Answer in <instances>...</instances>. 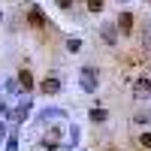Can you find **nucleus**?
I'll return each instance as SVG.
<instances>
[{"label":"nucleus","mask_w":151,"mask_h":151,"mask_svg":"<svg viewBox=\"0 0 151 151\" xmlns=\"http://www.w3.org/2000/svg\"><path fill=\"white\" fill-rule=\"evenodd\" d=\"M106 6V0H88V12H94V15H100Z\"/></svg>","instance_id":"18"},{"label":"nucleus","mask_w":151,"mask_h":151,"mask_svg":"<svg viewBox=\"0 0 151 151\" xmlns=\"http://www.w3.org/2000/svg\"><path fill=\"white\" fill-rule=\"evenodd\" d=\"M0 115H3V118H9V115H12V106L6 103V100H0Z\"/></svg>","instance_id":"20"},{"label":"nucleus","mask_w":151,"mask_h":151,"mask_svg":"<svg viewBox=\"0 0 151 151\" xmlns=\"http://www.w3.org/2000/svg\"><path fill=\"white\" fill-rule=\"evenodd\" d=\"M0 18H3V12H0Z\"/></svg>","instance_id":"23"},{"label":"nucleus","mask_w":151,"mask_h":151,"mask_svg":"<svg viewBox=\"0 0 151 151\" xmlns=\"http://www.w3.org/2000/svg\"><path fill=\"white\" fill-rule=\"evenodd\" d=\"M64 48H67L70 55H76V52H82V40H79V36H70V40L64 42Z\"/></svg>","instance_id":"15"},{"label":"nucleus","mask_w":151,"mask_h":151,"mask_svg":"<svg viewBox=\"0 0 151 151\" xmlns=\"http://www.w3.org/2000/svg\"><path fill=\"white\" fill-rule=\"evenodd\" d=\"M67 112L64 109H58V106H45L42 112H40V124H48V121H58V118H64Z\"/></svg>","instance_id":"9"},{"label":"nucleus","mask_w":151,"mask_h":151,"mask_svg":"<svg viewBox=\"0 0 151 151\" xmlns=\"http://www.w3.org/2000/svg\"><path fill=\"white\" fill-rule=\"evenodd\" d=\"M40 91H42L45 97H55V94H60V79H58V76H45V79L40 82Z\"/></svg>","instance_id":"8"},{"label":"nucleus","mask_w":151,"mask_h":151,"mask_svg":"<svg viewBox=\"0 0 151 151\" xmlns=\"http://www.w3.org/2000/svg\"><path fill=\"white\" fill-rule=\"evenodd\" d=\"M15 79H18V88H21V94H30L33 88H36V82H33V73H30L27 67H21Z\"/></svg>","instance_id":"7"},{"label":"nucleus","mask_w":151,"mask_h":151,"mask_svg":"<svg viewBox=\"0 0 151 151\" xmlns=\"http://www.w3.org/2000/svg\"><path fill=\"white\" fill-rule=\"evenodd\" d=\"M118 3H127V0H118Z\"/></svg>","instance_id":"21"},{"label":"nucleus","mask_w":151,"mask_h":151,"mask_svg":"<svg viewBox=\"0 0 151 151\" xmlns=\"http://www.w3.org/2000/svg\"><path fill=\"white\" fill-rule=\"evenodd\" d=\"M58 3V9H64V12H70L73 6H76V0H55Z\"/></svg>","instance_id":"19"},{"label":"nucleus","mask_w":151,"mask_h":151,"mask_svg":"<svg viewBox=\"0 0 151 151\" xmlns=\"http://www.w3.org/2000/svg\"><path fill=\"white\" fill-rule=\"evenodd\" d=\"M100 36H103V42H106V45H118V40H121V33H118V27H115V21H103V24H100Z\"/></svg>","instance_id":"6"},{"label":"nucleus","mask_w":151,"mask_h":151,"mask_svg":"<svg viewBox=\"0 0 151 151\" xmlns=\"http://www.w3.org/2000/svg\"><path fill=\"white\" fill-rule=\"evenodd\" d=\"M67 136H70V139H67V145H70V148H76V145H79V139H82V130H79V124H70Z\"/></svg>","instance_id":"11"},{"label":"nucleus","mask_w":151,"mask_h":151,"mask_svg":"<svg viewBox=\"0 0 151 151\" xmlns=\"http://www.w3.org/2000/svg\"><path fill=\"white\" fill-rule=\"evenodd\" d=\"M133 24H136V15H133L130 9H121V12H118V21H115L118 33H121V36H130V33H133Z\"/></svg>","instance_id":"3"},{"label":"nucleus","mask_w":151,"mask_h":151,"mask_svg":"<svg viewBox=\"0 0 151 151\" xmlns=\"http://www.w3.org/2000/svg\"><path fill=\"white\" fill-rule=\"evenodd\" d=\"M136 145L145 148V151H151V130H142L139 136H136Z\"/></svg>","instance_id":"14"},{"label":"nucleus","mask_w":151,"mask_h":151,"mask_svg":"<svg viewBox=\"0 0 151 151\" xmlns=\"http://www.w3.org/2000/svg\"><path fill=\"white\" fill-rule=\"evenodd\" d=\"M24 18H27V24H30V27H36V30H42L45 24H48L42 6H36V3H27V6H24Z\"/></svg>","instance_id":"2"},{"label":"nucleus","mask_w":151,"mask_h":151,"mask_svg":"<svg viewBox=\"0 0 151 151\" xmlns=\"http://www.w3.org/2000/svg\"><path fill=\"white\" fill-rule=\"evenodd\" d=\"M3 88H6V94H9V97H18V94H21L18 79H6V82H3Z\"/></svg>","instance_id":"16"},{"label":"nucleus","mask_w":151,"mask_h":151,"mask_svg":"<svg viewBox=\"0 0 151 151\" xmlns=\"http://www.w3.org/2000/svg\"><path fill=\"white\" fill-rule=\"evenodd\" d=\"M109 151H118V148H109Z\"/></svg>","instance_id":"22"},{"label":"nucleus","mask_w":151,"mask_h":151,"mask_svg":"<svg viewBox=\"0 0 151 151\" xmlns=\"http://www.w3.org/2000/svg\"><path fill=\"white\" fill-rule=\"evenodd\" d=\"M79 88L85 94H97V88H100V73L97 67H82L79 70Z\"/></svg>","instance_id":"1"},{"label":"nucleus","mask_w":151,"mask_h":151,"mask_svg":"<svg viewBox=\"0 0 151 151\" xmlns=\"http://www.w3.org/2000/svg\"><path fill=\"white\" fill-rule=\"evenodd\" d=\"M133 97L136 100H151V76H139L133 82Z\"/></svg>","instance_id":"5"},{"label":"nucleus","mask_w":151,"mask_h":151,"mask_svg":"<svg viewBox=\"0 0 151 151\" xmlns=\"http://www.w3.org/2000/svg\"><path fill=\"white\" fill-rule=\"evenodd\" d=\"M133 124H139V127H148V124H151V109H139V112L133 115Z\"/></svg>","instance_id":"12"},{"label":"nucleus","mask_w":151,"mask_h":151,"mask_svg":"<svg viewBox=\"0 0 151 151\" xmlns=\"http://www.w3.org/2000/svg\"><path fill=\"white\" fill-rule=\"evenodd\" d=\"M30 109H33V100H30V97H24L21 103H18L15 109H12L9 121H12V124H21V121H27V118H30Z\"/></svg>","instance_id":"4"},{"label":"nucleus","mask_w":151,"mask_h":151,"mask_svg":"<svg viewBox=\"0 0 151 151\" xmlns=\"http://www.w3.org/2000/svg\"><path fill=\"white\" fill-rule=\"evenodd\" d=\"M106 118H109V112L103 106H91V109H88V121H91V124H106Z\"/></svg>","instance_id":"10"},{"label":"nucleus","mask_w":151,"mask_h":151,"mask_svg":"<svg viewBox=\"0 0 151 151\" xmlns=\"http://www.w3.org/2000/svg\"><path fill=\"white\" fill-rule=\"evenodd\" d=\"M142 48H145V52L151 55V18L142 24Z\"/></svg>","instance_id":"13"},{"label":"nucleus","mask_w":151,"mask_h":151,"mask_svg":"<svg viewBox=\"0 0 151 151\" xmlns=\"http://www.w3.org/2000/svg\"><path fill=\"white\" fill-rule=\"evenodd\" d=\"M3 151H18V133H9V136H6Z\"/></svg>","instance_id":"17"}]
</instances>
